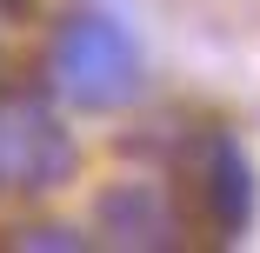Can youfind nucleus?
Returning a JSON list of instances; mask_svg holds the SVG:
<instances>
[{
	"mask_svg": "<svg viewBox=\"0 0 260 253\" xmlns=\"http://www.w3.org/2000/svg\"><path fill=\"white\" fill-rule=\"evenodd\" d=\"M47 74H54V93L80 114H114L127 100H140L147 74H140V47L127 40L120 20L107 14H67L54 27V47H47Z\"/></svg>",
	"mask_w": 260,
	"mask_h": 253,
	"instance_id": "nucleus-1",
	"label": "nucleus"
},
{
	"mask_svg": "<svg viewBox=\"0 0 260 253\" xmlns=\"http://www.w3.org/2000/svg\"><path fill=\"white\" fill-rule=\"evenodd\" d=\"M80 167V147L40 93H0V193H54Z\"/></svg>",
	"mask_w": 260,
	"mask_h": 253,
	"instance_id": "nucleus-2",
	"label": "nucleus"
},
{
	"mask_svg": "<svg viewBox=\"0 0 260 253\" xmlns=\"http://www.w3.org/2000/svg\"><path fill=\"white\" fill-rule=\"evenodd\" d=\"M193 187H200V213H207V227H214L220 240H234L247 220H253V167H247V154L227 140V133H207L200 140V154H193Z\"/></svg>",
	"mask_w": 260,
	"mask_h": 253,
	"instance_id": "nucleus-3",
	"label": "nucleus"
},
{
	"mask_svg": "<svg viewBox=\"0 0 260 253\" xmlns=\"http://www.w3.org/2000/svg\"><path fill=\"white\" fill-rule=\"evenodd\" d=\"M93 220H100V240H107V246H134V253H167V246H180V213L167 207V193H153V187H140V180L107 187L100 207H93Z\"/></svg>",
	"mask_w": 260,
	"mask_h": 253,
	"instance_id": "nucleus-4",
	"label": "nucleus"
},
{
	"mask_svg": "<svg viewBox=\"0 0 260 253\" xmlns=\"http://www.w3.org/2000/svg\"><path fill=\"white\" fill-rule=\"evenodd\" d=\"M14 246H80V233H67V227H34V233H20Z\"/></svg>",
	"mask_w": 260,
	"mask_h": 253,
	"instance_id": "nucleus-5",
	"label": "nucleus"
}]
</instances>
